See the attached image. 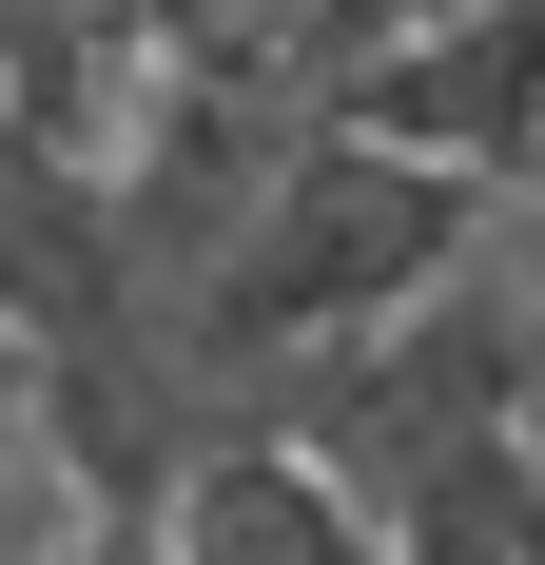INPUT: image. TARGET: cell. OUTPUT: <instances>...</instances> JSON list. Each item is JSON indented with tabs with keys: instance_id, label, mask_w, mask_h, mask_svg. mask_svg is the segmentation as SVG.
<instances>
[{
	"instance_id": "cell-4",
	"label": "cell",
	"mask_w": 545,
	"mask_h": 565,
	"mask_svg": "<svg viewBox=\"0 0 545 565\" xmlns=\"http://www.w3.org/2000/svg\"><path fill=\"white\" fill-rule=\"evenodd\" d=\"M409 20H448V0H312V98H331V58H371V40H409Z\"/></svg>"
},
{
	"instance_id": "cell-1",
	"label": "cell",
	"mask_w": 545,
	"mask_h": 565,
	"mask_svg": "<svg viewBox=\"0 0 545 565\" xmlns=\"http://www.w3.org/2000/svg\"><path fill=\"white\" fill-rule=\"evenodd\" d=\"M488 175H448V157H389V137H351V117H312L292 157H272V195L234 215V254L175 312H195V351H215V391L254 409V371H292V351L331 332H371V312H409L429 274H468L488 254Z\"/></svg>"
},
{
	"instance_id": "cell-3",
	"label": "cell",
	"mask_w": 545,
	"mask_h": 565,
	"mask_svg": "<svg viewBox=\"0 0 545 565\" xmlns=\"http://www.w3.org/2000/svg\"><path fill=\"white\" fill-rule=\"evenodd\" d=\"M157 565H389V526H371V488H331L292 429L234 409L215 449L157 488Z\"/></svg>"
},
{
	"instance_id": "cell-2",
	"label": "cell",
	"mask_w": 545,
	"mask_h": 565,
	"mask_svg": "<svg viewBox=\"0 0 545 565\" xmlns=\"http://www.w3.org/2000/svg\"><path fill=\"white\" fill-rule=\"evenodd\" d=\"M331 117L389 137V157L488 175V195H545V0H448L409 40L331 58Z\"/></svg>"
}]
</instances>
